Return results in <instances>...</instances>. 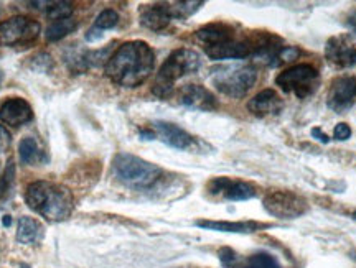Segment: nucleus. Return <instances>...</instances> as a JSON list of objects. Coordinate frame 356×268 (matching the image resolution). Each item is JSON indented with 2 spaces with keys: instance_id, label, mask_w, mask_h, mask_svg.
Wrapping results in <instances>:
<instances>
[{
  "instance_id": "c85d7f7f",
  "label": "nucleus",
  "mask_w": 356,
  "mask_h": 268,
  "mask_svg": "<svg viewBox=\"0 0 356 268\" xmlns=\"http://www.w3.org/2000/svg\"><path fill=\"white\" fill-rule=\"evenodd\" d=\"M10 144H12L10 132H8L3 125H0V155L6 153V151L10 149Z\"/></svg>"
},
{
  "instance_id": "1a4fd4ad",
  "label": "nucleus",
  "mask_w": 356,
  "mask_h": 268,
  "mask_svg": "<svg viewBox=\"0 0 356 268\" xmlns=\"http://www.w3.org/2000/svg\"><path fill=\"white\" fill-rule=\"evenodd\" d=\"M356 102V78L353 76H340L333 79L328 89L327 106L337 114L350 110Z\"/></svg>"
},
{
  "instance_id": "6ab92c4d",
  "label": "nucleus",
  "mask_w": 356,
  "mask_h": 268,
  "mask_svg": "<svg viewBox=\"0 0 356 268\" xmlns=\"http://www.w3.org/2000/svg\"><path fill=\"white\" fill-rule=\"evenodd\" d=\"M197 38L200 43H203V47H213V44L228 42V40L236 37V31L228 24H210L204 25L200 28L197 33Z\"/></svg>"
},
{
  "instance_id": "cd10ccee",
  "label": "nucleus",
  "mask_w": 356,
  "mask_h": 268,
  "mask_svg": "<svg viewBox=\"0 0 356 268\" xmlns=\"http://www.w3.org/2000/svg\"><path fill=\"white\" fill-rule=\"evenodd\" d=\"M333 137H335L337 140H340V142L348 140V138L351 137V128H350V125L345 124V122L337 124L335 131H333Z\"/></svg>"
},
{
  "instance_id": "0eeeda50",
  "label": "nucleus",
  "mask_w": 356,
  "mask_h": 268,
  "mask_svg": "<svg viewBox=\"0 0 356 268\" xmlns=\"http://www.w3.org/2000/svg\"><path fill=\"white\" fill-rule=\"evenodd\" d=\"M42 26L30 17L15 15L0 22V47H26L38 38Z\"/></svg>"
},
{
  "instance_id": "a878e982",
  "label": "nucleus",
  "mask_w": 356,
  "mask_h": 268,
  "mask_svg": "<svg viewBox=\"0 0 356 268\" xmlns=\"http://www.w3.org/2000/svg\"><path fill=\"white\" fill-rule=\"evenodd\" d=\"M32 68L37 69V71H43V73H47V71H50L53 68V61H51V56L42 55L32 58Z\"/></svg>"
},
{
  "instance_id": "393cba45",
  "label": "nucleus",
  "mask_w": 356,
  "mask_h": 268,
  "mask_svg": "<svg viewBox=\"0 0 356 268\" xmlns=\"http://www.w3.org/2000/svg\"><path fill=\"white\" fill-rule=\"evenodd\" d=\"M73 12H74L73 3H70V2H51L50 6H48L47 15H48V19H50V20L58 22V20L71 19Z\"/></svg>"
},
{
  "instance_id": "4468645a",
  "label": "nucleus",
  "mask_w": 356,
  "mask_h": 268,
  "mask_svg": "<svg viewBox=\"0 0 356 268\" xmlns=\"http://www.w3.org/2000/svg\"><path fill=\"white\" fill-rule=\"evenodd\" d=\"M33 119V109L22 97H8L0 104V120L10 127H20Z\"/></svg>"
},
{
  "instance_id": "a211bd4d",
  "label": "nucleus",
  "mask_w": 356,
  "mask_h": 268,
  "mask_svg": "<svg viewBox=\"0 0 356 268\" xmlns=\"http://www.w3.org/2000/svg\"><path fill=\"white\" fill-rule=\"evenodd\" d=\"M198 227L218 232H233V234H252V232L262 231L267 224H261L256 221H241V222H229V221H197Z\"/></svg>"
},
{
  "instance_id": "bb28decb",
  "label": "nucleus",
  "mask_w": 356,
  "mask_h": 268,
  "mask_svg": "<svg viewBox=\"0 0 356 268\" xmlns=\"http://www.w3.org/2000/svg\"><path fill=\"white\" fill-rule=\"evenodd\" d=\"M12 176H13V167H12V163H8L6 173H3V175L0 176V198H2V196L8 191V186H10Z\"/></svg>"
},
{
  "instance_id": "c756f323",
  "label": "nucleus",
  "mask_w": 356,
  "mask_h": 268,
  "mask_svg": "<svg viewBox=\"0 0 356 268\" xmlns=\"http://www.w3.org/2000/svg\"><path fill=\"white\" fill-rule=\"evenodd\" d=\"M312 137L317 138V140L322 142V144H328V142H330V137H328L327 133H325L322 128H318V127L312 128Z\"/></svg>"
},
{
  "instance_id": "f257e3e1",
  "label": "nucleus",
  "mask_w": 356,
  "mask_h": 268,
  "mask_svg": "<svg viewBox=\"0 0 356 268\" xmlns=\"http://www.w3.org/2000/svg\"><path fill=\"white\" fill-rule=\"evenodd\" d=\"M155 68V53L145 42L134 40L121 44L106 62V76L122 87H139Z\"/></svg>"
},
{
  "instance_id": "7ed1b4c3",
  "label": "nucleus",
  "mask_w": 356,
  "mask_h": 268,
  "mask_svg": "<svg viewBox=\"0 0 356 268\" xmlns=\"http://www.w3.org/2000/svg\"><path fill=\"white\" fill-rule=\"evenodd\" d=\"M200 68H202V58L197 51L188 50V48H178L160 66L159 73L155 76L152 92L160 99H165L172 96L178 79L195 74Z\"/></svg>"
},
{
  "instance_id": "b1692460",
  "label": "nucleus",
  "mask_w": 356,
  "mask_h": 268,
  "mask_svg": "<svg viewBox=\"0 0 356 268\" xmlns=\"http://www.w3.org/2000/svg\"><path fill=\"white\" fill-rule=\"evenodd\" d=\"M203 2H173L170 3L172 17L177 20H186L202 8Z\"/></svg>"
},
{
  "instance_id": "20e7f679",
  "label": "nucleus",
  "mask_w": 356,
  "mask_h": 268,
  "mask_svg": "<svg viewBox=\"0 0 356 268\" xmlns=\"http://www.w3.org/2000/svg\"><path fill=\"white\" fill-rule=\"evenodd\" d=\"M113 171L118 181L132 190H149L162 176L157 165L131 153H118L113 160Z\"/></svg>"
},
{
  "instance_id": "39448f33",
  "label": "nucleus",
  "mask_w": 356,
  "mask_h": 268,
  "mask_svg": "<svg viewBox=\"0 0 356 268\" xmlns=\"http://www.w3.org/2000/svg\"><path fill=\"white\" fill-rule=\"evenodd\" d=\"M257 71L251 65H229L215 68L211 73V83L218 91L233 99H241L254 87Z\"/></svg>"
},
{
  "instance_id": "f8f14e48",
  "label": "nucleus",
  "mask_w": 356,
  "mask_h": 268,
  "mask_svg": "<svg viewBox=\"0 0 356 268\" xmlns=\"http://www.w3.org/2000/svg\"><path fill=\"white\" fill-rule=\"evenodd\" d=\"M218 256H220V260L225 268H282L280 267V263L275 260V257L266 252L243 257V256H238L234 250L225 247L220 250Z\"/></svg>"
},
{
  "instance_id": "2eb2a0df",
  "label": "nucleus",
  "mask_w": 356,
  "mask_h": 268,
  "mask_svg": "<svg viewBox=\"0 0 356 268\" xmlns=\"http://www.w3.org/2000/svg\"><path fill=\"white\" fill-rule=\"evenodd\" d=\"M180 102L188 109L203 110V112L218 109V99L213 92L200 84H186L180 91Z\"/></svg>"
},
{
  "instance_id": "423d86ee",
  "label": "nucleus",
  "mask_w": 356,
  "mask_h": 268,
  "mask_svg": "<svg viewBox=\"0 0 356 268\" xmlns=\"http://www.w3.org/2000/svg\"><path fill=\"white\" fill-rule=\"evenodd\" d=\"M275 84L284 92L293 94L299 99H307L318 87L320 73L312 65L302 62V65H296L279 73L277 78H275Z\"/></svg>"
},
{
  "instance_id": "dca6fc26",
  "label": "nucleus",
  "mask_w": 356,
  "mask_h": 268,
  "mask_svg": "<svg viewBox=\"0 0 356 268\" xmlns=\"http://www.w3.org/2000/svg\"><path fill=\"white\" fill-rule=\"evenodd\" d=\"M140 25L152 31H162L165 30L170 22L172 8L170 3H149V6H142L139 10Z\"/></svg>"
},
{
  "instance_id": "2f4dec72",
  "label": "nucleus",
  "mask_w": 356,
  "mask_h": 268,
  "mask_svg": "<svg viewBox=\"0 0 356 268\" xmlns=\"http://www.w3.org/2000/svg\"><path fill=\"white\" fill-rule=\"evenodd\" d=\"M351 217H353V219H355V221H356V211H355L353 214H351Z\"/></svg>"
},
{
  "instance_id": "9b49d317",
  "label": "nucleus",
  "mask_w": 356,
  "mask_h": 268,
  "mask_svg": "<svg viewBox=\"0 0 356 268\" xmlns=\"http://www.w3.org/2000/svg\"><path fill=\"white\" fill-rule=\"evenodd\" d=\"M208 191L211 194H220L228 201H248L256 198L257 190L251 183L231 180V178H215L208 183Z\"/></svg>"
},
{
  "instance_id": "473e14b6",
  "label": "nucleus",
  "mask_w": 356,
  "mask_h": 268,
  "mask_svg": "<svg viewBox=\"0 0 356 268\" xmlns=\"http://www.w3.org/2000/svg\"><path fill=\"white\" fill-rule=\"evenodd\" d=\"M0 81H2V73H0Z\"/></svg>"
},
{
  "instance_id": "6e6552de",
  "label": "nucleus",
  "mask_w": 356,
  "mask_h": 268,
  "mask_svg": "<svg viewBox=\"0 0 356 268\" xmlns=\"http://www.w3.org/2000/svg\"><path fill=\"white\" fill-rule=\"evenodd\" d=\"M262 204L270 216L284 219V221L300 217L309 209V203L305 198L287 190H270Z\"/></svg>"
},
{
  "instance_id": "412c9836",
  "label": "nucleus",
  "mask_w": 356,
  "mask_h": 268,
  "mask_svg": "<svg viewBox=\"0 0 356 268\" xmlns=\"http://www.w3.org/2000/svg\"><path fill=\"white\" fill-rule=\"evenodd\" d=\"M19 155L22 163L25 165H42L48 162V156L44 153V150L32 137H26L20 142Z\"/></svg>"
},
{
  "instance_id": "ddd939ff",
  "label": "nucleus",
  "mask_w": 356,
  "mask_h": 268,
  "mask_svg": "<svg viewBox=\"0 0 356 268\" xmlns=\"http://www.w3.org/2000/svg\"><path fill=\"white\" fill-rule=\"evenodd\" d=\"M152 132L155 138L175 150H190L195 145V137H191L188 132L172 122L157 120L152 124Z\"/></svg>"
},
{
  "instance_id": "5701e85b",
  "label": "nucleus",
  "mask_w": 356,
  "mask_h": 268,
  "mask_svg": "<svg viewBox=\"0 0 356 268\" xmlns=\"http://www.w3.org/2000/svg\"><path fill=\"white\" fill-rule=\"evenodd\" d=\"M76 28H78V24L71 19L53 22V24L47 28V40L48 42H60L61 38H65L66 35L73 33Z\"/></svg>"
},
{
  "instance_id": "aec40b11",
  "label": "nucleus",
  "mask_w": 356,
  "mask_h": 268,
  "mask_svg": "<svg viewBox=\"0 0 356 268\" xmlns=\"http://www.w3.org/2000/svg\"><path fill=\"white\" fill-rule=\"evenodd\" d=\"M44 235L43 226L40 224L37 219L24 216L19 219V226H17V240L25 245H37L42 242Z\"/></svg>"
},
{
  "instance_id": "f3484780",
  "label": "nucleus",
  "mask_w": 356,
  "mask_h": 268,
  "mask_svg": "<svg viewBox=\"0 0 356 268\" xmlns=\"http://www.w3.org/2000/svg\"><path fill=\"white\" fill-rule=\"evenodd\" d=\"M284 102L282 97L279 96L277 91L274 89H264V91L257 92L252 99L248 102V110L257 117H266V115L279 114L282 110Z\"/></svg>"
},
{
  "instance_id": "4be33fe9",
  "label": "nucleus",
  "mask_w": 356,
  "mask_h": 268,
  "mask_svg": "<svg viewBox=\"0 0 356 268\" xmlns=\"http://www.w3.org/2000/svg\"><path fill=\"white\" fill-rule=\"evenodd\" d=\"M119 24V13L113 8H106L96 17L95 26L86 33L88 42H97L102 37V31L114 28Z\"/></svg>"
},
{
  "instance_id": "f03ea898",
  "label": "nucleus",
  "mask_w": 356,
  "mask_h": 268,
  "mask_svg": "<svg viewBox=\"0 0 356 268\" xmlns=\"http://www.w3.org/2000/svg\"><path fill=\"white\" fill-rule=\"evenodd\" d=\"M29 208L50 222L65 221L74 208L73 193L66 186L51 181H33L25 191Z\"/></svg>"
},
{
  "instance_id": "9d476101",
  "label": "nucleus",
  "mask_w": 356,
  "mask_h": 268,
  "mask_svg": "<svg viewBox=\"0 0 356 268\" xmlns=\"http://www.w3.org/2000/svg\"><path fill=\"white\" fill-rule=\"evenodd\" d=\"M325 58L338 69H348L356 65V47L346 35L332 37L325 44Z\"/></svg>"
},
{
  "instance_id": "7c9ffc66",
  "label": "nucleus",
  "mask_w": 356,
  "mask_h": 268,
  "mask_svg": "<svg viewBox=\"0 0 356 268\" xmlns=\"http://www.w3.org/2000/svg\"><path fill=\"white\" fill-rule=\"evenodd\" d=\"M20 268H30V267H29V265H25V263H22Z\"/></svg>"
}]
</instances>
